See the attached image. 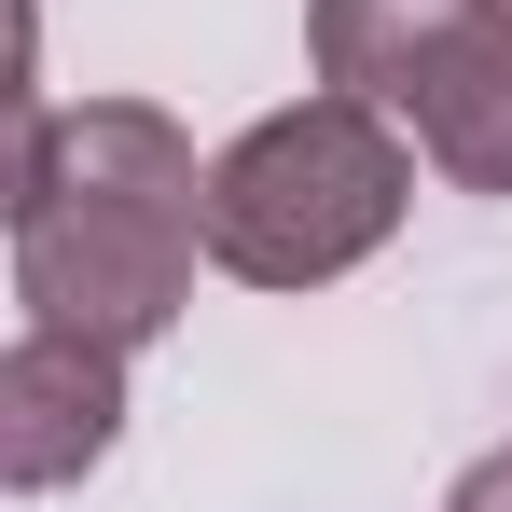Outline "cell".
<instances>
[{
    "label": "cell",
    "mask_w": 512,
    "mask_h": 512,
    "mask_svg": "<svg viewBox=\"0 0 512 512\" xmlns=\"http://www.w3.org/2000/svg\"><path fill=\"white\" fill-rule=\"evenodd\" d=\"M319 84L416 125L457 194H512V0H305Z\"/></svg>",
    "instance_id": "cell-3"
},
{
    "label": "cell",
    "mask_w": 512,
    "mask_h": 512,
    "mask_svg": "<svg viewBox=\"0 0 512 512\" xmlns=\"http://www.w3.org/2000/svg\"><path fill=\"white\" fill-rule=\"evenodd\" d=\"M402 208H416V153H402V125L388 111H360V97H291V111H263L250 139L208 167L194 194V222H208V263L222 277H250V291H319L346 263H374L402 236Z\"/></svg>",
    "instance_id": "cell-2"
},
{
    "label": "cell",
    "mask_w": 512,
    "mask_h": 512,
    "mask_svg": "<svg viewBox=\"0 0 512 512\" xmlns=\"http://www.w3.org/2000/svg\"><path fill=\"white\" fill-rule=\"evenodd\" d=\"M125 443V346H97V333H28L0 346V499L28 485H84L97 457Z\"/></svg>",
    "instance_id": "cell-4"
},
{
    "label": "cell",
    "mask_w": 512,
    "mask_h": 512,
    "mask_svg": "<svg viewBox=\"0 0 512 512\" xmlns=\"http://www.w3.org/2000/svg\"><path fill=\"white\" fill-rule=\"evenodd\" d=\"M0 14H14V0H0Z\"/></svg>",
    "instance_id": "cell-7"
},
{
    "label": "cell",
    "mask_w": 512,
    "mask_h": 512,
    "mask_svg": "<svg viewBox=\"0 0 512 512\" xmlns=\"http://www.w3.org/2000/svg\"><path fill=\"white\" fill-rule=\"evenodd\" d=\"M194 194H208V167L153 97L56 111V153L28 180V208H14V305L42 333H97L139 360L153 333H180L194 263H208Z\"/></svg>",
    "instance_id": "cell-1"
},
{
    "label": "cell",
    "mask_w": 512,
    "mask_h": 512,
    "mask_svg": "<svg viewBox=\"0 0 512 512\" xmlns=\"http://www.w3.org/2000/svg\"><path fill=\"white\" fill-rule=\"evenodd\" d=\"M28 0L0 14V236H14V208H28V180H42V153H56V97H42V70H28Z\"/></svg>",
    "instance_id": "cell-5"
},
{
    "label": "cell",
    "mask_w": 512,
    "mask_h": 512,
    "mask_svg": "<svg viewBox=\"0 0 512 512\" xmlns=\"http://www.w3.org/2000/svg\"><path fill=\"white\" fill-rule=\"evenodd\" d=\"M443 512H512V443H499V457H471V471H457V499H443Z\"/></svg>",
    "instance_id": "cell-6"
}]
</instances>
